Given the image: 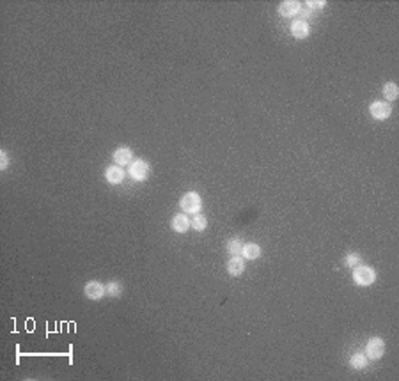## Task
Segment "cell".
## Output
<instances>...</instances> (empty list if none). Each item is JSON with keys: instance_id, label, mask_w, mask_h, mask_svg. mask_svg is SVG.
<instances>
[{"instance_id": "obj_1", "label": "cell", "mask_w": 399, "mask_h": 381, "mask_svg": "<svg viewBox=\"0 0 399 381\" xmlns=\"http://www.w3.org/2000/svg\"><path fill=\"white\" fill-rule=\"evenodd\" d=\"M376 280V271H374L371 266H362L358 264L353 268V282L357 286H362V287H367Z\"/></svg>"}, {"instance_id": "obj_6", "label": "cell", "mask_w": 399, "mask_h": 381, "mask_svg": "<svg viewBox=\"0 0 399 381\" xmlns=\"http://www.w3.org/2000/svg\"><path fill=\"white\" fill-rule=\"evenodd\" d=\"M147 174H149V163H147V161L137 160L130 165V175L135 181L147 179Z\"/></svg>"}, {"instance_id": "obj_7", "label": "cell", "mask_w": 399, "mask_h": 381, "mask_svg": "<svg viewBox=\"0 0 399 381\" xmlns=\"http://www.w3.org/2000/svg\"><path fill=\"white\" fill-rule=\"evenodd\" d=\"M302 11V4L296 2V0H286L279 5V15L284 16V18H293V16L300 15Z\"/></svg>"}, {"instance_id": "obj_20", "label": "cell", "mask_w": 399, "mask_h": 381, "mask_svg": "<svg viewBox=\"0 0 399 381\" xmlns=\"http://www.w3.org/2000/svg\"><path fill=\"white\" fill-rule=\"evenodd\" d=\"M325 4H327L325 0H316V2H314V0H309V2H307V5H309V9L311 11L321 9V7H325Z\"/></svg>"}, {"instance_id": "obj_13", "label": "cell", "mask_w": 399, "mask_h": 381, "mask_svg": "<svg viewBox=\"0 0 399 381\" xmlns=\"http://www.w3.org/2000/svg\"><path fill=\"white\" fill-rule=\"evenodd\" d=\"M241 255H243V259H249V261L257 259L261 255V247L259 245H255V243H247V245H243Z\"/></svg>"}, {"instance_id": "obj_12", "label": "cell", "mask_w": 399, "mask_h": 381, "mask_svg": "<svg viewBox=\"0 0 399 381\" xmlns=\"http://www.w3.org/2000/svg\"><path fill=\"white\" fill-rule=\"evenodd\" d=\"M131 156H133V153H131L130 147H119V149H115L114 153V161L119 165V167H123V165L130 163Z\"/></svg>"}, {"instance_id": "obj_8", "label": "cell", "mask_w": 399, "mask_h": 381, "mask_svg": "<svg viewBox=\"0 0 399 381\" xmlns=\"http://www.w3.org/2000/svg\"><path fill=\"white\" fill-rule=\"evenodd\" d=\"M309 32H311V27H309V23H307L305 20L296 18V20L291 23V34H293V37H296V39H305V37L309 36Z\"/></svg>"}, {"instance_id": "obj_19", "label": "cell", "mask_w": 399, "mask_h": 381, "mask_svg": "<svg viewBox=\"0 0 399 381\" xmlns=\"http://www.w3.org/2000/svg\"><path fill=\"white\" fill-rule=\"evenodd\" d=\"M360 255L358 254H355V252H351V254H348L346 257H344V266H348V268H355V266H358L360 264Z\"/></svg>"}, {"instance_id": "obj_10", "label": "cell", "mask_w": 399, "mask_h": 381, "mask_svg": "<svg viewBox=\"0 0 399 381\" xmlns=\"http://www.w3.org/2000/svg\"><path fill=\"white\" fill-rule=\"evenodd\" d=\"M245 271V261L239 255H233V259H229L227 263V273L231 277H239Z\"/></svg>"}, {"instance_id": "obj_14", "label": "cell", "mask_w": 399, "mask_h": 381, "mask_svg": "<svg viewBox=\"0 0 399 381\" xmlns=\"http://www.w3.org/2000/svg\"><path fill=\"white\" fill-rule=\"evenodd\" d=\"M383 96H385V99H387V103L389 101H394V99H398V96H399V89H398V85H396L394 82H387L383 85Z\"/></svg>"}, {"instance_id": "obj_5", "label": "cell", "mask_w": 399, "mask_h": 381, "mask_svg": "<svg viewBox=\"0 0 399 381\" xmlns=\"http://www.w3.org/2000/svg\"><path fill=\"white\" fill-rule=\"evenodd\" d=\"M83 294H85L89 300H99V298H103L105 294H107V289H105L103 284L98 282V280H91V282L85 284V287H83Z\"/></svg>"}, {"instance_id": "obj_15", "label": "cell", "mask_w": 399, "mask_h": 381, "mask_svg": "<svg viewBox=\"0 0 399 381\" xmlns=\"http://www.w3.org/2000/svg\"><path fill=\"white\" fill-rule=\"evenodd\" d=\"M367 356L362 355V353H355V355L350 358V365L353 367V369H357V371H360V369H364V367H367Z\"/></svg>"}, {"instance_id": "obj_3", "label": "cell", "mask_w": 399, "mask_h": 381, "mask_svg": "<svg viewBox=\"0 0 399 381\" xmlns=\"http://www.w3.org/2000/svg\"><path fill=\"white\" fill-rule=\"evenodd\" d=\"M385 353V342L380 337H371L366 344V356L367 360H378Z\"/></svg>"}, {"instance_id": "obj_9", "label": "cell", "mask_w": 399, "mask_h": 381, "mask_svg": "<svg viewBox=\"0 0 399 381\" xmlns=\"http://www.w3.org/2000/svg\"><path fill=\"white\" fill-rule=\"evenodd\" d=\"M105 179L109 181L110 185H119L125 179V170L121 169L119 165H110L105 170Z\"/></svg>"}, {"instance_id": "obj_18", "label": "cell", "mask_w": 399, "mask_h": 381, "mask_svg": "<svg viewBox=\"0 0 399 381\" xmlns=\"http://www.w3.org/2000/svg\"><path fill=\"white\" fill-rule=\"evenodd\" d=\"M105 289H107V294L112 296V298H117V296H121V293H123V286H121L119 282H115V280L107 284Z\"/></svg>"}, {"instance_id": "obj_17", "label": "cell", "mask_w": 399, "mask_h": 381, "mask_svg": "<svg viewBox=\"0 0 399 381\" xmlns=\"http://www.w3.org/2000/svg\"><path fill=\"white\" fill-rule=\"evenodd\" d=\"M190 227H193V229H195L197 232H202L207 227L206 217H204V215H199V213H197V215H195V217L190 220Z\"/></svg>"}, {"instance_id": "obj_16", "label": "cell", "mask_w": 399, "mask_h": 381, "mask_svg": "<svg viewBox=\"0 0 399 381\" xmlns=\"http://www.w3.org/2000/svg\"><path fill=\"white\" fill-rule=\"evenodd\" d=\"M227 250H229V254H233V255H239L241 250H243V241H241L239 238H233V239H229L227 241Z\"/></svg>"}, {"instance_id": "obj_2", "label": "cell", "mask_w": 399, "mask_h": 381, "mask_svg": "<svg viewBox=\"0 0 399 381\" xmlns=\"http://www.w3.org/2000/svg\"><path fill=\"white\" fill-rule=\"evenodd\" d=\"M179 206H181V209L185 213H193V215H197L199 211L202 209V199L199 193H195V191H190V193H187V195L181 197V201H179Z\"/></svg>"}, {"instance_id": "obj_4", "label": "cell", "mask_w": 399, "mask_h": 381, "mask_svg": "<svg viewBox=\"0 0 399 381\" xmlns=\"http://www.w3.org/2000/svg\"><path fill=\"white\" fill-rule=\"evenodd\" d=\"M369 112L376 121H385V119L390 117L392 113V107H390L387 101H374L371 107H369Z\"/></svg>"}, {"instance_id": "obj_11", "label": "cell", "mask_w": 399, "mask_h": 381, "mask_svg": "<svg viewBox=\"0 0 399 381\" xmlns=\"http://www.w3.org/2000/svg\"><path fill=\"white\" fill-rule=\"evenodd\" d=\"M188 229H190V218L187 217V213H179L172 218V231L181 234V232H187Z\"/></svg>"}, {"instance_id": "obj_21", "label": "cell", "mask_w": 399, "mask_h": 381, "mask_svg": "<svg viewBox=\"0 0 399 381\" xmlns=\"http://www.w3.org/2000/svg\"><path fill=\"white\" fill-rule=\"evenodd\" d=\"M7 165H9V156H7L5 151H0V169L5 170L7 169Z\"/></svg>"}]
</instances>
